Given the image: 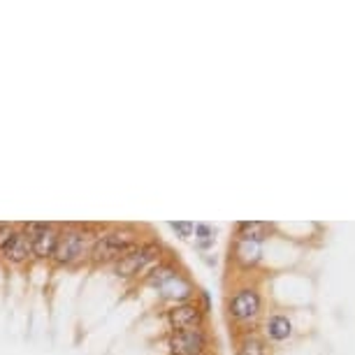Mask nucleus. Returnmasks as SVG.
Masks as SVG:
<instances>
[{
	"label": "nucleus",
	"mask_w": 355,
	"mask_h": 355,
	"mask_svg": "<svg viewBox=\"0 0 355 355\" xmlns=\"http://www.w3.org/2000/svg\"><path fill=\"white\" fill-rule=\"evenodd\" d=\"M139 246V237L130 227H116V230L103 232L96 237L89 256L93 263H119L121 258L128 256Z\"/></svg>",
	"instance_id": "obj_1"
},
{
	"label": "nucleus",
	"mask_w": 355,
	"mask_h": 355,
	"mask_svg": "<svg viewBox=\"0 0 355 355\" xmlns=\"http://www.w3.org/2000/svg\"><path fill=\"white\" fill-rule=\"evenodd\" d=\"M86 242H89V234L82 227H68V230L58 232V244L53 251V260L58 265H72L77 260L86 258Z\"/></svg>",
	"instance_id": "obj_2"
},
{
	"label": "nucleus",
	"mask_w": 355,
	"mask_h": 355,
	"mask_svg": "<svg viewBox=\"0 0 355 355\" xmlns=\"http://www.w3.org/2000/svg\"><path fill=\"white\" fill-rule=\"evenodd\" d=\"M158 253H160L158 244H153V242L139 244L135 251H130L125 258H121L119 263H114V270H116L119 277H123V279L137 277V274H142L146 267H151L153 263H156Z\"/></svg>",
	"instance_id": "obj_3"
},
{
	"label": "nucleus",
	"mask_w": 355,
	"mask_h": 355,
	"mask_svg": "<svg viewBox=\"0 0 355 355\" xmlns=\"http://www.w3.org/2000/svg\"><path fill=\"white\" fill-rule=\"evenodd\" d=\"M167 348L172 355H202L207 348V334L202 332V327L172 332L167 339Z\"/></svg>",
	"instance_id": "obj_4"
},
{
	"label": "nucleus",
	"mask_w": 355,
	"mask_h": 355,
	"mask_svg": "<svg viewBox=\"0 0 355 355\" xmlns=\"http://www.w3.org/2000/svg\"><path fill=\"white\" fill-rule=\"evenodd\" d=\"M202 320H205V311L200 309L198 304H191V302L174 304L172 309L167 311V323H170L172 332L202 327Z\"/></svg>",
	"instance_id": "obj_5"
},
{
	"label": "nucleus",
	"mask_w": 355,
	"mask_h": 355,
	"mask_svg": "<svg viewBox=\"0 0 355 355\" xmlns=\"http://www.w3.org/2000/svg\"><path fill=\"white\" fill-rule=\"evenodd\" d=\"M227 311L234 320H251L260 311V295L251 288H244L227 302Z\"/></svg>",
	"instance_id": "obj_6"
},
{
	"label": "nucleus",
	"mask_w": 355,
	"mask_h": 355,
	"mask_svg": "<svg viewBox=\"0 0 355 355\" xmlns=\"http://www.w3.org/2000/svg\"><path fill=\"white\" fill-rule=\"evenodd\" d=\"M56 244H58V230H56V225H51V223H42L40 225V230L31 237L33 256L40 258V260L53 258Z\"/></svg>",
	"instance_id": "obj_7"
},
{
	"label": "nucleus",
	"mask_w": 355,
	"mask_h": 355,
	"mask_svg": "<svg viewBox=\"0 0 355 355\" xmlns=\"http://www.w3.org/2000/svg\"><path fill=\"white\" fill-rule=\"evenodd\" d=\"M33 256V249H31V237L26 234L24 230H17L15 237L10 239V244L5 246L3 251V258L8 260L12 265H21L26 263Z\"/></svg>",
	"instance_id": "obj_8"
},
{
	"label": "nucleus",
	"mask_w": 355,
	"mask_h": 355,
	"mask_svg": "<svg viewBox=\"0 0 355 355\" xmlns=\"http://www.w3.org/2000/svg\"><path fill=\"white\" fill-rule=\"evenodd\" d=\"M156 291L163 295L165 300H174L177 304H182V302H186V300H189L191 295H193V286L182 277V274L177 272L172 279H167L163 286L156 288Z\"/></svg>",
	"instance_id": "obj_9"
},
{
	"label": "nucleus",
	"mask_w": 355,
	"mask_h": 355,
	"mask_svg": "<svg viewBox=\"0 0 355 355\" xmlns=\"http://www.w3.org/2000/svg\"><path fill=\"white\" fill-rule=\"evenodd\" d=\"M263 256V246L258 242H249V239H237L234 242V260L242 267H253Z\"/></svg>",
	"instance_id": "obj_10"
},
{
	"label": "nucleus",
	"mask_w": 355,
	"mask_h": 355,
	"mask_svg": "<svg viewBox=\"0 0 355 355\" xmlns=\"http://www.w3.org/2000/svg\"><path fill=\"white\" fill-rule=\"evenodd\" d=\"M239 230V239H249V242H263V239L270 237L272 232V225L270 223H263V220H246V223H239L237 225Z\"/></svg>",
	"instance_id": "obj_11"
},
{
	"label": "nucleus",
	"mask_w": 355,
	"mask_h": 355,
	"mask_svg": "<svg viewBox=\"0 0 355 355\" xmlns=\"http://www.w3.org/2000/svg\"><path fill=\"white\" fill-rule=\"evenodd\" d=\"M293 330V325H291V320L284 318V316H272L270 320H267V334H270V339H286L288 334H291Z\"/></svg>",
	"instance_id": "obj_12"
},
{
	"label": "nucleus",
	"mask_w": 355,
	"mask_h": 355,
	"mask_svg": "<svg viewBox=\"0 0 355 355\" xmlns=\"http://www.w3.org/2000/svg\"><path fill=\"white\" fill-rule=\"evenodd\" d=\"M174 274H177V270H174L172 265H158V267H153L149 274H146V284L153 286V288H160L167 279H172Z\"/></svg>",
	"instance_id": "obj_13"
},
{
	"label": "nucleus",
	"mask_w": 355,
	"mask_h": 355,
	"mask_svg": "<svg viewBox=\"0 0 355 355\" xmlns=\"http://www.w3.org/2000/svg\"><path fill=\"white\" fill-rule=\"evenodd\" d=\"M239 355H265V344L258 337L249 334V337L239 344Z\"/></svg>",
	"instance_id": "obj_14"
},
{
	"label": "nucleus",
	"mask_w": 355,
	"mask_h": 355,
	"mask_svg": "<svg viewBox=\"0 0 355 355\" xmlns=\"http://www.w3.org/2000/svg\"><path fill=\"white\" fill-rule=\"evenodd\" d=\"M196 234L200 239V246H209L214 242V230L209 225H196Z\"/></svg>",
	"instance_id": "obj_15"
},
{
	"label": "nucleus",
	"mask_w": 355,
	"mask_h": 355,
	"mask_svg": "<svg viewBox=\"0 0 355 355\" xmlns=\"http://www.w3.org/2000/svg\"><path fill=\"white\" fill-rule=\"evenodd\" d=\"M15 227H12L10 223H0V253L5 251V246L10 244V239L15 237Z\"/></svg>",
	"instance_id": "obj_16"
},
{
	"label": "nucleus",
	"mask_w": 355,
	"mask_h": 355,
	"mask_svg": "<svg viewBox=\"0 0 355 355\" xmlns=\"http://www.w3.org/2000/svg\"><path fill=\"white\" fill-rule=\"evenodd\" d=\"M172 230L179 234V237H191L196 232V225L193 223H172Z\"/></svg>",
	"instance_id": "obj_17"
}]
</instances>
